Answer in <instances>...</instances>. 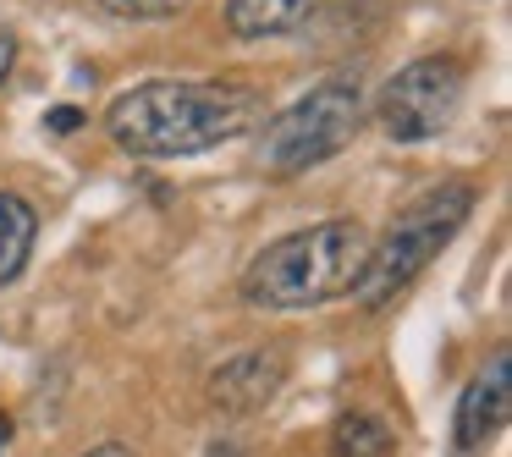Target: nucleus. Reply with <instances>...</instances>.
I'll use <instances>...</instances> for the list:
<instances>
[{
    "label": "nucleus",
    "mask_w": 512,
    "mask_h": 457,
    "mask_svg": "<svg viewBox=\"0 0 512 457\" xmlns=\"http://www.w3.org/2000/svg\"><path fill=\"white\" fill-rule=\"evenodd\" d=\"M259 122V94L232 83H144L105 111L127 155H204Z\"/></svg>",
    "instance_id": "1"
},
{
    "label": "nucleus",
    "mask_w": 512,
    "mask_h": 457,
    "mask_svg": "<svg viewBox=\"0 0 512 457\" xmlns=\"http://www.w3.org/2000/svg\"><path fill=\"white\" fill-rule=\"evenodd\" d=\"M369 232L358 221H320L270 243L243 270V298L254 309H314V303L347 298L364 276Z\"/></svg>",
    "instance_id": "2"
},
{
    "label": "nucleus",
    "mask_w": 512,
    "mask_h": 457,
    "mask_svg": "<svg viewBox=\"0 0 512 457\" xmlns=\"http://www.w3.org/2000/svg\"><path fill=\"white\" fill-rule=\"evenodd\" d=\"M468 210H474V188L468 182H441V188L419 193L397 221L386 226L380 243H369L364 276H358V303L364 309H386L397 292H408L413 281L430 270V259L463 232Z\"/></svg>",
    "instance_id": "3"
},
{
    "label": "nucleus",
    "mask_w": 512,
    "mask_h": 457,
    "mask_svg": "<svg viewBox=\"0 0 512 457\" xmlns=\"http://www.w3.org/2000/svg\"><path fill=\"white\" fill-rule=\"evenodd\" d=\"M358 122H364V89L353 78H331L303 100H292L281 116H270L254 155L270 177H298V171L342 155L353 144Z\"/></svg>",
    "instance_id": "4"
},
{
    "label": "nucleus",
    "mask_w": 512,
    "mask_h": 457,
    "mask_svg": "<svg viewBox=\"0 0 512 457\" xmlns=\"http://www.w3.org/2000/svg\"><path fill=\"white\" fill-rule=\"evenodd\" d=\"M463 105V61L457 56H419L386 83L380 94V127L397 144H424L452 127Z\"/></svg>",
    "instance_id": "5"
},
{
    "label": "nucleus",
    "mask_w": 512,
    "mask_h": 457,
    "mask_svg": "<svg viewBox=\"0 0 512 457\" xmlns=\"http://www.w3.org/2000/svg\"><path fill=\"white\" fill-rule=\"evenodd\" d=\"M507 408H512V386H507V353H496L474 380L463 386L457 402V452H485L501 430H507Z\"/></svg>",
    "instance_id": "6"
},
{
    "label": "nucleus",
    "mask_w": 512,
    "mask_h": 457,
    "mask_svg": "<svg viewBox=\"0 0 512 457\" xmlns=\"http://www.w3.org/2000/svg\"><path fill=\"white\" fill-rule=\"evenodd\" d=\"M281 380H287V358L281 353H237V358H226L221 369L210 375V402L221 413H259L270 397L281 391Z\"/></svg>",
    "instance_id": "7"
},
{
    "label": "nucleus",
    "mask_w": 512,
    "mask_h": 457,
    "mask_svg": "<svg viewBox=\"0 0 512 457\" xmlns=\"http://www.w3.org/2000/svg\"><path fill=\"white\" fill-rule=\"evenodd\" d=\"M320 0H226V23L243 39H276L314 17Z\"/></svg>",
    "instance_id": "8"
},
{
    "label": "nucleus",
    "mask_w": 512,
    "mask_h": 457,
    "mask_svg": "<svg viewBox=\"0 0 512 457\" xmlns=\"http://www.w3.org/2000/svg\"><path fill=\"white\" fill-rule=\"evenodd\" d=\"M34 232H39L34 204L17 199V193H0V287H6V281H17V270L28 265Z\"/></svg>",
    "instance_id": "9"
},
{
    "label": "nucleus",
    "mask_w": 512,
    "mask_h": 457,
    "mask_svg": "<svg viewBox=\"0 0 512 457\" xmlns=\"http://www.w3.org/2000/svg\"><path fill=\"white\" fill-rule=\"evenodd\" d=\"M397 435L375 413H342L331 430V457H391Z\"/></svg>",
    "instance_id": "10"
},
{
    "label": "nucleus",
    "mask_w": 512,
    "mask_h": 457,
    "mask_svg": "<svg viewBox=\"0 0 512 457\" xmlns=\"http://www.w3.org/2000/svg\"><path fill=\"white\" fill-rule=\"evenodd\" d=\"M94 6H105V12H116V17H171V12H182L188 0H94Z\"/></svg>",
    "instance_id": "11"
},
{
    "label": "nucleus",
    "mask_w": 512,
    "mask_h": 457,
    "mask_svg": "<svg viewBox=\"0 0 512 457\" xmlns=\"http://www.w3.org/2000/svg\"><path fill=\"white\" fill-rule=\"evenodd\" d=\"M12 67H17V39L6 34V28H0V83L12 78Z\"/></svg>",
    "instance_id": "12"
},
{
    "label": "nucleus",
    "mask_w": 512,
    "mask_h": 457,
    "mask_svg": "<svg viewBox=\"0 0 512 457\" xmlns=\"http://www.w3.org/2000/svg\"><path fill=\"white\" fill-rule=\"evenodd\" d=\"M78 122H83V116L72 111V105H61V111H50V127H56V133H72Z\"/></svg>",
    "instance_id": "13"
},
{
    "label": "nucleus",
    "mask_w": 512,
    "mask_h": 457,
    "mask_svg": "<svg viewBox=\"0 0 512 457\" xmlns=\"http://www.w3.org/2000/svg\"><path fill=\"white\" fill-rule=\"evenodd\" d=\"M83 457H133L127 446H94V452H83Z\"/></svg>",
    "instance_id": "14"
}]
</instances>
